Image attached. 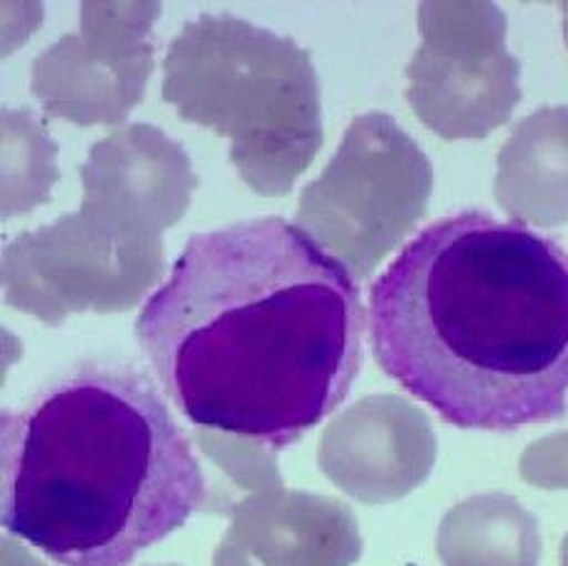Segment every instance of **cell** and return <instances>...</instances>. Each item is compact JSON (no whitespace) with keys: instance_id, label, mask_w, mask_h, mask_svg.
<instances>
[{"instance_id":"cell-7","label":"cell","mask_w":568,"mask_h":566,"mask_svg":"<svg viewBox=\"0 0 568 566\" xmlns=\"http://www.w3.org/2000/svg\"><path fill=\"white\" fill-rule=\"evenodd\" d=\"M79 13V36L70 32L32 60L30 92L54 119L116 127L143 101L163 6L89 0Z\"/></svg>"},{"instance_id":"cell-10","label":"cell","mask_w":568,"mask_h":566,"mask_svg":"<svg viewBox=\"0 0 568 566\" xmlns=\"http://www.w3.org/2000/svg\"><path fill=\"white\" fill-rule=\"evenodd\" d=\"M495 200L519 224L568 222V107L521 119L497 155Z\"/></svg>"},{"instance_id":"cell-14","label":"cell","mask_w":568,"mask_h":566,"mask_svg":"<svg viewBox=\"0 0 568 566\" xmlns=\"http://www.w3.org/2000/svg\"><path fill=\"white\" fill-rule=\"evenodd\" d=\"M561 13H564V40H566V48H568V3H561Z\"/></svg>"},{"instance_id":"cell-1","label":"cell","mask_w":568,"mask_h":566,"mask_svg":"<svg viewBox=\"0 0 568 566\" xmlns=\"http://www.w3.org/2000/svg\"><path fill=\"white\" fill-rule=\"evenodd\" d=\"M133 331L192 424L281 451L347 400L369 321L347 266L256 218L192 234Z\"/></svg>"},{"instance_id":"cell-4","label":"cell","mask_w":568,"mask_h":566,"mask_svg":"<svg viewBox=\"0 0 568 566\" xmlns=\"http://www.w3.org/2000/svg\"><path fill=\"white\" fill-rule=\"evenodd\" d=\"M163 99L183 121L230 139V161L258 195H286L323 149L311 52L244 18L185 22L163 60Z\"/></svg>"},{"instance_id":"cell-13","label":"cell","mask_w":568,"mask_h":566,"mask_svg":"<svg viewBox=\"0 0 568 566\" xmlns=\"http://www.w3.org/2000/svg\"><path fill=\"white\" fill-rule=\"evenodd\" d=\"M525 478L541 485H568V434L541 441L527 453Z\"/></svg>"},{"instance_id":"cell-3","label":"cell","mask_w":568,"mask_h":566,"mask_svg":"<svg viewBox=\"0 0 568 566\" xmlns=\"http://www.w3.org/2000/svg\"><path fill=\"white\" fill-rule=\"evenodd\" d=\"M207 501L148 372L82 360L0 416V523L57 566H131Z\"/></svg>"},{"instance_id":"cell-12","label":"cell","mask_w":568,"mask_h":566,"mask_svg":"<svg viewBox=\"0 0 568 566\" xmlns=\"http://www.w3.org/2000/svg\"><path fill=\"white\" fill-rule=\"evenodd\" d=\"M57 145L30 109L3 111V220L26 214L50 200L60 170Z\"/></svg>"},{"instance_id":"cell-15","label":"cell","mask_w":568,"mask_h":566,"mask_svg":"<svg viewBox=\"0 0 568 566\" xmlns=\"http://www.w3.org/2000/svg\"><path fill=\"white\" fill-rule=\"evenodd\" d=\"M564 566H568V537L564 542Z\"/></svg>"},{"instance_id":"cell-9","label":"cell","mask_w":568,"mask_h":566,"mask_svg":"<svg viewBox=\"0 0 568 566\" xmlns=\"http://www.w3.org/2000/svg\"><path fill=\"white\" fill-rule=\"evenodd\" d=\"M79 175L82 210L141 240H161L183 220L197 188L183 145L151 123H131L94 143Z\"/></svg>"},{"instance_id":"cell-5","label":"cell","mask_w":568,"mask_h":566,"mask_svg":"<svg viewBox=\"0 0 568 566\" xmlns=\"http://www.w3.org/2000/svg\"><path fill=\"white\" fill-rule=\"evenodd\" d=\"M434 168L384 111L349 123L323 175L303 188L295 226L365 279L426 214Z\"/></svg>"},{"instance_id":"cell-11","label":"cell","mask_w":568,"mask_h":566,"mask_svg":"<svg viewBox=\"0 0 568 566\" xmlns=\"http://www.w3.org/2000/svg\"><path fill=\"white\" fill-rule=\"evenodd\" d=\"M440 554L448 566H534L539 537L534 519L515 501L485 495L446 519Z\"/></svg>"},{"instance_id":"cell-6","label":"cell","mask_w":568,"mask_h":566,"mask_svg":"<svg viewBox=\"0 0 568 566\" xmlns=\"http://www.w3.org/2000/svg\"><path fill=\"white\" fill-rule=\"evenodd\" d=\"M422 44L406 67V99L446 141L505 127L521 99V62L507 50V18L485 0L418 6Z\"/></svg>"},{"instance_id":"cell-2","label":"cell","mask_w":568,"mask_h":566,"mask_svg":"<svg viewBox=\"0 0 568 566\" xmlns=\"http://www.w3.org/2000/svg\"><path fill=\"white\" fill-rule=\"evenodd\" d=\"M386 377L443 422L507 434L568 414V249L483 210L408 242L369 289Z\"/></svg>"},{"instance_id":"cell-8","label":"cell","mask_w":568,"mask_h":566,"mask_svg":"<svg viewBox=\"0 0 568 566\" xmlns=\"http://www.w3.org/2000/svg\"><path fill=\"white\" fill-rule=\"evenodd\" d=\"M163 254V240L131 236L79 208L6 244L3 283L8 299L20 305L48 286L129 305L161 279Z\"/></svg>"}]
</instances>
